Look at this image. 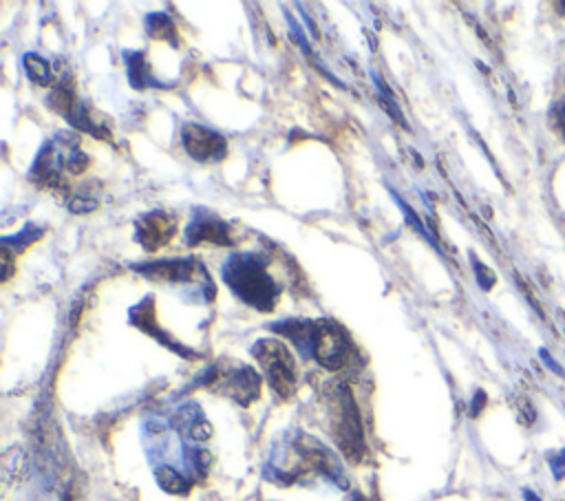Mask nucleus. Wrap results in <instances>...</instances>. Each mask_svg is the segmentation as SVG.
<instances>
[{
	"label": "nucleus",
	"instance_id": "obj_9",
	"mask_svg": "<svg viewBox=\"0 0 565 501\" xmlns=\"http://www.w3.org/2000/svg\"><path fill=\"white\" fill-rule=\"evenodd\" d=\"M137 271L143 276L159 280V283H192L196 280V271H205L194 258H166V260H152L143 265H135Z\"/></svg>",
	"mask_w": 565,
	"mask_h": 501
},
{
	"label": "nucleus",
	"instance_id": "obj_7",
	"mask_svg": "<svg viewBox=\"0 0 565 501\" xmlns=\"http://www.w3.org/2000/svg\"><path fill=\"white\" fill-rule=\"evenodd\" d=\"M174 234H177V218L163 210H150L141 214L135 223V238L148 252H154L168 245L174 238Z\"/></svg>",
	"mask_w": 565,
	"mask_h": 501
},
{
	"label": "nucleus",
	"instance_id": "obj_16",
	"mask_svg": "<svg viewBox=\"0 0 565 501\" xmlns=\"http://www.w3.org/2000/svg\"><path fill=\"white\" fill-rule=\"evenodd\" d=\"M95 201L93 199H79V196H75L71 203H68V210L71 212H75V214H84V212H90V210H95Z\"/></svg>",
	"mask_w": 565,
	"mask_h": 501
},
{
	"label": "nucleus",
	"instance_id": "obj_15",
	"mask_svg": "<svg viewBox=\"0 0 565 501\" xmlns=\"http://www.w3.org/2000/svg\"><path fill=\"white\" fill-rule=\"evenodd\" d=\"M552 124L561 132V137L565 139V97L554 104V108H552Z\"/></svg>",
	"mask_w": 565,
	"mask_h": 501
},
{
	"label": "nucleus",
	"instance_id": "obj_12",
	"mask_svg": "<svg viewBox=\"0 0 565 501\" xmlns=\"http://www.w3.org/2000/svg\"><path fill=\"white\" fill-rule=\"evenodd\" d=\"M22 64H24V71H26V75L33 84H40V86L51 84L53 73H51V64L44 57H40L35 53H26L22 57Z\"/></svg>",
	"mask_w": 565,
	"mask_h": 501
},
{
	"label": "nucleus",
	"instance_id": "obj_3",
	"mask_svg": "<svg viewBox=\"0 0 565 501\" xmlns=\"http://www.w3.org/2000/svg\"><path fill=\"white\" fill-rule=\"evenodd\" d=\"M324 399H327L331 435H333L338 448L351 461H360L366 446H364L362 422H360L358 406H355V399L351 395V388L344 382H335L327 388Z\"/></svg>",
	"mask_w": 565,
	"mask_h": 501
},
{
	"label": "nucleus",
	"instance_id": "obj_2",
	"mask_svg": "<svg viewBox=\"0 0 565 501\" xmlns=\"http://www.w3.org/2000/svg\"><path fill=\"white\" fill-rule=\"evenodd\" d=\"M223 280L245 305L258 311H271L278 300V287L274 278L265 271V265L258 256H232L223 265Z\"/></svg>",
	"mask_w": 565,
	"mask_h": 501
},
{
	"label": "nucleus",
	"instance_id": "obj_5",
	"mask_svg": "<svg viewBox=\"0 0 565 501\" xmlns=\"http://www.w3.org/2000/svg\"><path fill=\"white\" fill-rule=\"evenodd\" d=\"M252 355L260 364L269 388L282 399L291 397L298 386V371H296V360L289 353V349L280 340L265 338V340L254 342Z\"/></svg>",
	"mask_w": 565,
	"mask_h": 501
},
{
	"label": "nucleus",
	"instance_id": "obj_10",
	"mask_svg": "<svg viewBox=\"0 0 565 501\" xmlns=\"http://www.w3.org/2000/svg\"><path fill=\"white\" fill-rule=\"evenodd\" d=\"M185 243L188 245H199V243H216V245H230V223L221 221L218 216L210 214L207 210L199 207L194 218L190 221L185 230Z\"/></svg>",
	"mask_w": 565,
	"mask_h": 501
},
{
	"label": "nucleus",
	"instance_id": "obj_14",
	"mask_svg": "<svg viewBox=\"0 0 565 501\" xmlns=\"http://www.w3.org/2000/svg\"><path fill=\"white\" fill-rule=\"evenodd\" d=\"M157 481L166 492H172V494H185L190 488V483L183 479V475H179L170 466H163L157 470Z\"/></svg>",
	"mask_w": 565,
	"mask_h": 501
},
{
	"label": "nucleus",
	"instance_id": "obj_11",
	"mask_svg": "<svg viewBox=\"0 0 565 501\" xmlns=\"http://www.w3.org/2000/svg\"><path fill=\"white\" fill-rule=\"evenodd\" d=\"M146 31L154 40H168L172 46H177V26L166 13H150L146 15Z\"/></svg>",
	"mask_w": 565,
	"mask_h": 501
},
{
	"label": "nucleus",
	"instance_id": "obj_4",
	"mask_svg": "<svg viewBox=\"0 0 565 501\" xmlns=\"http://www.w3.org/2000/svg\"><path fill=\"white\" fill-rule=\"evenodd\" d=\"M278 479L282 483H291L298 481L307 475H327L331 479L340 477V468L338 461L333 459V455L313 437L309 435H298L287 455L282 457V463L278 466Z\"/></svg>",
	"mask_w": 565,
	"mask_h": 501
},
{
	"label": "nucleus",
	"instance_id": "obj_18",
	"mask_svg": "<svg viewBox=\"0 0 565 501\" xmlns=\"http://www.w3.org/2000/svg\"><path fill=\"white\" fill-rule=\"evenodd\" d=\"M525 497H527V501H541L536 494H532V492H525Z\"/></svg>",
	"mask_w": 565,
	"mask_h": 501
},
{
	"label": "nucleus",
	"instance_id": "obj_13",
	"mask_svg": "<svg viewBox=\"0 0 565 501\" xmlns=\"http://www.w3.org/2000/svg\"><path fill=\"white\" fill-rule=\"evenodd\" d=\"M126 57V68H128V79L135 88H146V82L150 79L148 77V71H146V62H143V55L137 53V51H126L124 53Z\"/></svg>",
	"mask_w": 565,
	"mask_h": 501
},
{
	"label": "nucleus",
	"instance_id": "obj_17",
	"mask_svg": "<svg viewBox=\"0 0 565 501\" xmlns=\"http://www.w3.org/2000/svg\"><path fill=\"white\" fill-rule=\"evenodd\" d=\"M554 9H556L561 15H565V2H556V4H554Z\"/></svg>",
	"mask_w": 565,
	"mask_h": 501
},
{
	"label": "nucleus",
	"instance_id": "obj_6",
	"mask_svg": "<svg viewBox=\"0 0 565 501\" xmlns=\"http://www.w3.org/2000/svg\"><path fill=\"white\" fill-rule=\"evenodd\" d=\"M212 386L238 404H249L260 393V377L249 366H230L221 369L216 366L210 377Z\"/></svg>",
	"mask_w": 565,
	"mask_h": 501
},
{
	"label": "nucleus",
	"instance_id": "obj_8",
	"mask_svg": "<svg viewBox=\"0 0 565 501\" xmlns=\"http://www.w3.org/2000/svg\"><path fill=\"white\" fill-rule=\"evenodd\" d=\"M181 141L188 154L201 163L221 161L227 152L225 139L218 132L199 124H185L181 130Z\"/></svg>",
	"mask_w": 565,
	"mask_h": 501
},
{
	"label": "nucleus",
	"instance_id": "obj_1",
	"mask_svg": "<svg viewBox=\"0 0 565 501\" xmlns=\"http://www.w3.org/2000/svg\"><path fill=\"white\" fill-rule=\"evenodd\" d=\"M274 331L287 335L329 371H342L355 362V344L333 320H287L274 324Z\"/></svg>",
	"mask_w": 565,
	"mask_h": 501
},
{
	"label": "nucleus",
	"instance_id": "obj_19",
	"mask_svg": "<svg viewBox=\"0 0 565 501\" xmlns=\"http://www.w3.org/2000/svg\"><path fill=\"white\" fill-rule=\"evenodd\" d=\"M349 501H369V499H364V497H362V494H353V497H351V499H349Z\"/></svg>",
	"mask_w": 565,
	"mask_h": 501
}]
</instances>
